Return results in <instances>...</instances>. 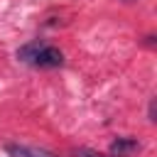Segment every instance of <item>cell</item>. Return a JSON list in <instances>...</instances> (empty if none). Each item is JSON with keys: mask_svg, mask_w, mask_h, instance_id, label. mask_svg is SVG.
Wrapping results in <instances>:
<instances>
[{"mask_svg": "<svg viewBox=\"0 0 157 157\" xmlns=\"http://www.w3.org/2000/svg\"><path fill=\"white\" fill-rule=\"evenodd\" d=\"M17 59H22L25 64H32L37 69H56L64 64V54L61 49L42 42V39H34V42H27L25 47L17 49Z\"/></svg>", "mask_w": 157, "mask_h": 157, "instance_id": "1", "label": "cell"}, {"mask_svg": "<svg viewBox=\"0 0 157 157\" xmlns=\"http://www.w3.org/2000/svg\"><path fill=\"white\" fill-rule=\"evenodd\" d=\"M140 152V142L135 137H118L110 142V157H130Z\"/></svg>", "mask_w": 157, "mask_h": 157, "instance_id": "2", "label": "cell"}, {"mask_svg": "<svg viewBox=\"0 0 157 157\" xmlns=\"http://www.w3.org/2000/svg\"><path fill=\"white\" fill-rule=\"evenodd\" d=\"M10 157H56L54 152L49 150H42V147H29V145H7L5 147Z\"/></svg>", "mask_w": 157, "mask_h": 157, "instance_id": "3", "label": "cell"}, {"mask_svg": "<svg viewBox=\"0 0 157 157\" xmlns=\"http://www.w3.org/2000/svg\"><path fill=\"white\" fill-rule=\"evenodd\" d=\"M74 157H110V155L96 152V150H91V147H76V150H74Z\"/></svg>", "mask_w": 157, "mask_h": 157, "instance_id": "4", "label": "cell"}, {"mask_svg": "<svg viewBox=\"0 0 157 157\" xmlns=\"http://www.w3.org/2000/svg\"><path fill=\"white\" fill-rule=\"evenodd\" d=\"M147 115H150V120H152V123L157 120V118H155V98L150 101V110H147Z\"/></svg>", "mask_w": 157, "mask_h": 157, "instance_id": "5", "label": "cell"}, {"mask_svg": "<svg viewBox=\"0 0 157 157\" xmlns=\"http://www.w3.org/2000/svg\"><path fill=\"white\" fill-rule=\"evenodd\" d=\"M125 2H132V0H125Z\"/></svg>", "mask_w": 157, "mask_h": 157, "instance_id": "6", "label": "cell"}]
</instances>
